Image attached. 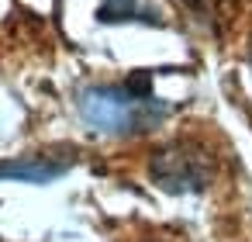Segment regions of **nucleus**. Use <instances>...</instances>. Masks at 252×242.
Returning a JSON list of instances; mask_svg holds the SVG:
<instances>
[{"label": "nucleus", "instance_id": "4", "mask_svg": "<svg viewBox=\"0 0 252 242\" xmlns=\"http://www.w3.org/2000/svg\"><path fill=\"white\" fill-rule=\"evenodd\" d=\"M97 18L100 21H152V25L162 21L152 7L142 4V0H104Z\"/></svg>", "mask_w": 252, "mask_h": 242}, {"label": "nucleus", "instance_id": "1", "mask_svg": "<svg viewBox=\"0 0 252 242\" xmlns=\"http://www.w3.org/2000/svg\"><path fill=\"white\" fill-rule=\"evenodd\" d=\"M80 114L97 132L128 135L152 128L166 114V104L152 94H138L135 87H94L80 97Z\"/></svg>", "mask_w": 252, "mask_h": 242}, {"label": "nucleus", "instance_id": "2", "mask_svg": "<svg viewBox=\"0 0 252 242\" xmlns=\"http://www.w3.org/2000/svg\"><path fill=\"white\" fill-rule=\"evenodd\" d=\"M152 176H156L159 187H166V190H200V187L207 183V166H204L200 156L169 149V152H159V156H156Z\"/></svg>", "mask_w": 252, "mask_h": 242}, {"label": "nucleus", "instance_id": "3", "mask_svg": "<svg viewBox=\"0 0 252 242\" xmlns=\"http://www.w3.org/2000/svg\"><path fill=\"white\" fill-rule=\"evenodd\" d=\"M73 159H59V156H21V159H7L0 163V180H25V183H52L56 176H63L69 170Z\"/></svg>", "mask_w": 252, "mask_h": 242}]
</instances>
